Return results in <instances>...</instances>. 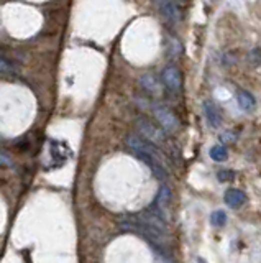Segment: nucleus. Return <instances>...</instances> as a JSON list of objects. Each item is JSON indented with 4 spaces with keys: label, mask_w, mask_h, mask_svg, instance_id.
<instances>
[{
    "label": "nucleus",
    "mask_w": 261,
    "mask_h": 263,
    "mask_svg": "<svg viewBox=\"0 0 261 263\" xmlns=\"http://www.w3.org/2000/svg\"><path fill=\"white\" fill-rule=\"evenodd\" d=\"M224 201H225V204L229 206V208L238 209V208H242V206L247 203V194L243 193L242 189L230 188V189H227V191H225Z\"/></svg>",
    "instance_id": "6e6552de"
},
{
    "label": "nucleus",
    "mask_w": 261,
    "mask_h": 263,
    "mask_svg": "<svg viewBox=\"0 0 261 263\" xmlns=\"http://www.w3.org/2000/svg\"><path fill=\"white\" fill-rule=\"evenodd\" d=\"M153 3H155V7L158 8V12H160L169 23H173V25L179 23L181 12L174 0H153Z\"/></svg>",
    "instance_id": "423d86ee"
},
{
    "label": "nucleus",
    "mask_w": 261,
    "mask_h": 263,
    "mask_svg": "<svg viewBox=\"0 0 261 263\" xmlns=\"http://www.w3.org/2000/svg\"><path fill=\"white\" fill-rule=\"evenodd\" d=\"M237 100H238V107L243 112H252L257 107V99H255L253 94L248 91H238Z\"/></svg>",
    "instance_id": "1a4fd4ad"
},
{
    "label": "nucleus",
    "mask_w": 261,
    "mask_h": 263,
    "mask_svg": "<svg viewBox=\"0 0 261 263\" xmlns=\"http://www.w3.org/2000/svg\"><path fill=\"white\" fill-rule=\"evenodd\" d=\"M48 153H49V166L58 168L64 165L71 156V148L64 142L59 140H49L48 143Z\"/></svg>",
    "instance_id": "7ed1b4c3"
},
{
    "label": "nucleus",
    "mask_w": 261,
    "mask_h": 263,
    "mask_svg": "<svg viewBox=\"0 0 261 263\" xmlns=\"http://www.w3.org/2000/svg\"><path fill=\"white\" fill-rule=\"evenodd\" d=\"M137 128L138 132L143 135V138H146L148 142L158 145L160 148H166L168 147V133L164 132V128L161 125H156L155 122H151L146 117H138L137 119Z\"/></svg>",
    "instance_id": "f03ea898"
},
{
    "label": "nucleus",
    "mask_w": 261,
    "mask_h": 263,
    "mask_svg": "<svg viewBox=\"0 0 261 263\" xmlns=\"http://www.w3.org/2000/svg\"><path fill=\"white\" fill-rule=\"evenodd\" d=\"M169 201H171V191H169L168 186H161L160 194L156 196V199H155V203H153V204H155L160 211L164 212V211H166V208H168Z\"/></svg>",
    "instance_id": "9b49d317"
},
{
    "label": "nucleus",
    "mask_w": 261,
    "mask_h": 263,
    "mask_svg": "<svg viewBox=\"0 0 261 263\" xmlns=\"http://www.w3.org/2000/svg\"><path fill=\"white\" fill-rule=\"evenodd\" d=\"M161 81L169 92L179 94L183 91V72L174 64H168L161 72Z\"/></svg>",
    "instance_id": "20e7f679"
},
{
    "label": "nucleus",
    "mask_w": 261,
    "mask_h": 263,
    "mask_svg": "<svg viewBox=\"0 0 261 263\" xmlns=\"http://www.w3.org/2000/svg\"><path fill=\"white\" fill-rule=\"evenodd\" d=\"M248 63L253 68H258L261 64V48H253L252 51L248 53Z\"/></svg>",
    "instance_id": "4468645a"
},
{
    "label": "nucleus",
    "mask_w": 261,
    "mask_h": 263,
    "mask_svg": "<svg viewBox=\"0 0 261 263\" xmlns=\"http://www.w3.org/2000/svg\"><path fill=\"white\" fill-rule=\"evenodd\" d=\"M2 165H3V166H7V165L12 166V160H8L7 152H2Z\"/></svg>",
    "instance_id": "f3484780"
},
{
    "label": "nucleus",
    "mask_w": 261,
    "mask_h": 263,
    "mask_svg": "<svg viewBox=\"0 0 261 263\" xmlns=\"http://www.w3.org/2000/svg\"><path fill=\"white\" fill-rule=\"evenodd\" d=\"M197 262H199V263H206V262H204L202 259H197Z\"/></svg>",
    "instance_id": "a211bd4d"
},
{
    "label": "nucleus",
    "mask_w": 261,
    "mask_h": 263,
    "mask_svg": "<svg viewBox=\"0 0 261 263\" xmlns=\"http://www.w3.org/2000/svg\"><path fill=\"white\" fill-rule=\"evenodd\" d=\"M178 2H187V0H178Z\"/></svg>",
    "instance_id": "6ab92c4d"
},
{
    "label": "nucleus",
    "mask_w": 261,
    "mask_h": 263,
    "mask_svg": "<svg viewBox=\"0 0 261 263\" xmlns=\"http://www.w3.org/2000/svg\"><path fill=\"white\" fill-rule=\"evenodd\" d=\"M211 224L214 227H224L227 224V212L222 209L214 211L211 214Z\"/></svg>",
    "instance_id": "ddd939ff"
},
{
    "label": "nucleus",
    "mask_w": 261,
    "mask_h": 263,
    "mask_svg": "<svg viewBox=\"0 0 261 263\" xmlns=\"http://www.w3.org/2000/svg\"><path fill=\"white\" fill-rule=\"evenodd\" d=\"M140 84H141V87H143L146 92H150V94H160V82L155 79V76H153V74L141 76L140 77Z\"/></svg>",
    "instance_id": "9d476101"
},
{
    "label": "nucleus",
    "mask_w": 261,
    "mask_h": 263,
    "mask_svg": "<svg viewBox=\"0 0 261 263\" xmlns=\"http://www.w3.org/2000/svg\"><path fill=\"white\" fill-rule=\"evenodd\" d=\"M118 226H120L122 231L135 232V234L143 236L148 242H151L158 249H163V245L166 242V237H168L166 231H161V229L155 227L148 221H145L140 214L120 217V219H118Z\"/></svg>",
    "instance_id": "f257e3e1"
},
{
    "label": "nucleus",
    "mask_w": 261,
    "mask_h": 263,
    "mask_svg": "<svg viewBox=\"0 0 261 263\" xmlns=\"http://www.w3.org/2000/svg\"><path fill=\"white\" fill-rule=\"evenodd\" d=\"M202 110H204V115H206L207 124L212 128L222 127V122H224L222 112H220L219 105L215 104L214 100H206V102L202 104Z\"/></svg>",
    "instance_id": "0eeeda50"
},
{
    "label": "nucleus",
    "mask_w": 261,
    "mask_h": 263,
    "mask_svg": "<svg viewBox=\"0 0 261 263\" xmlns=\"http://www.w3.org/2000/svg\"><path fill=\"white\" fill-rule=\"evenodd\" d=\"M237 138H238V133H235L234 130H225V132H222V135H220V142L234 143Z\"/></svg>",
    "instance_id": "2eb2a0df"
},
{
    "label": "nucleus",
    "mask_w": 261,
    "mask_h": 263,
    "mask_svg": "<svg viewBox=\"0 0 261 263\" xmlns=\"http://www.w3.org/2000/svg\"><path fill=\"white\" fill-rule=\"evenodd\" d=\"M153 114H155V119L158 120V124L164 128L166 133H176L179 130L178 117H176L168 107H164V105H155V107H153Z\"/></svg>",
    "instance_id": "39448f33"
},
{
    "label": "nucleus",
    "mask_w": 261,
    "mask_h": 263,
    "mask_svg": "<svg viewBox=\"0 0 261 263\" xmlns=\"http://www.w3.org/2000/svg\"><path fill=\"white\" fill-rule=\"evenodd\" d=\"M209 155H211V158L214 161H217V163H222V161L229 160V150H227L224 145H214Z\"/></svg>",
    "instance_id": "f8f14e48"
},
{
    "label": "nucleus",
    "mask_w": 261,
    "mask_h": 263,
    "mask_svg": "<svg viewBox=\"0 0 261 263\" xmlns=\"http://www.w3.org/2000/svg\"><path fill=\"white\" fill-rule=\"evenodd\" d=\"M217 178H219V181L227 183V181H232V180H234V178H235V173L232 171V170H222V171L217 173Z\"/></svg>",
    "instance_id": "dca6fc26"
}]
</instances>
